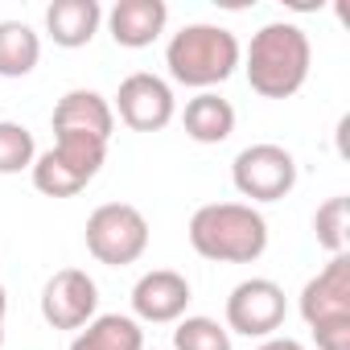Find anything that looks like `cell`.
I'll return each mask as SVG.
<instances>
[{
  "instance_id": "3957f363",
  "label": "cell",
  "mask_w": 350,
  "mask_h": 350,
  "mask_svg": "<svg viewBox=\"0 0 350 350\" xmlns=\"http://www.w3.org/2000/svg\"><path fill=\"white\" fill-rule=\"evenodd\" d=\"M243 50H239V38L223 25H186L182 33H173L169 46H165V66L173 75V83L182 87H198V91H211L219 83H227L239 66Z\"/></svg>"
},
{
  "instance_id": "4fadbf2b",
  "label": "cell",
  "mask_w": 350,
  "mask_h": 350,
  "mask_svg": "<svg viewBox=\"0 0 350 350\" xmlns=\"http://www.w3.org/2000/svg\"><path fill=\"white\" fill-rule=\"evenodd\" d=\"M99 25H103L99 0H54V5L46 9V33L62 50L91 46V38L99 33Z\"/></svg>"
},
{
  "instance_id": "ffe728a7",
  "label": "cell",
  "mask_w": 350,
  "mask_h": 350,
  "mask_svg": "<svg viewBox=\"0 0 350 350\" xmlns=\"http://www.w3.org/2000/svg\"><path fill=\"white\" fill-rule=\"evenodd\" d=\"M33 161H38L33 132H29L25 124L0 120V173H21V169H33Z\"/></svg>"
},
{
  "instance_id": "8992f818",
  "label": "cell",
  "mask_w": 350,
  "mask_h": 350,
  "mask_svg": "<svg viewBox=\"0 0 350 350\" xmlns=\"http://www.w3.org/2000/svg\"><path fill=\"white\" fill-rule=\"evenodd\" d=\"M231 182L252 202H280L297 186V161L280 144H247L231 165Z\"/></svg>"
},
{
  "instance_id": "5b68a950",
  "label": "cell",
  "mask_w": 350,
  "mask_h": 350,
  "mask_svg": "<svg viewBox=\"0 0 350 350\" xmlns=\"http://www.w3.org/2000/svg\"><path fill=\"white\" fill-rule=\"evenodd\" d=\"M148 247V219L128 206V202H103L91 211L87 219V252L107 264V268H124L136 264Z\"/></svg>"
},
{
  "instance_id": "52a82bcc",
  "label": "cell",
  "mask_w": 350,
  "mask_h": 350,
  "mask_svg": "<svg viewBox=\"0 0 350 350\" xmlns=\"http://www.w3.org/2000/svg\"><path fill=\"white\" fill-rule=\"evenodd\" d=\"M284 313H288L284 288L268 276H252V280L235 284L227 297V334L272 338L284 325Z\"/></svg>"
},
{
  "instance_id": "5bb4252c",
  "label": "cell",
  "mask_w": 350,
  "mask_h": 350,
  "mask_svg": "<svg viewBox=\"0 0 350 350\" xmlns=\"http://www.w3.org/2000/svg\"><path fill=\"white\" fill-rule=\"evenodd\" d=\"M182 124H186L190 140H198V144H223L235 132V107L223 95H215V91H198L186 103Z\"/></svg>"
},
{
  "instance_id": "ba28073f",
  "label": "cell",
  "mask_w": 350,
  "mask_h": 350,
  "mask_svg": "<svg viewBox=\"0 0 350 350\" xmlns=\"http://www.w3.org/2000/svg\"><path fill=\"white\" fill-rule=\"evenodd\" d=\"M116 111L120 120L132 128V132H161L178 103H173V87L161 79V75H148V70H136L120 83L116 91Z\"/></svg>"
},
{
  "instance_id": "ac0fdd59",
  "label": "cell",
  "mask_w": 350,
  "mask_h": 350,
  "mask_svg": "<svg viewBox=\"0 0 350 350\" xmlns=\"http://www.w3.org/2000/svg\"><path fill=\"white\" fill-rule=\"evenodd\" d=\"M313 235H317V243H321L329 256H342V252H346V239H350V198H346V194H338V198H329L325 206H317V215H313Z\"/></svg>"
},
{
  "instance_id": "2e32d148",
  "label": "cell",
  "mask_w": 350,
  "mask_h": 350,
  "mask_svg": "<svg viewBox=\"0 0 350 350\" xmlns=\"http://www.w3.org/2000/svg\"><path fill=\"white\" fill-rule=\"evenodd\" d=\"M42 58V38L25 21H0V79H25Z\"/></svg>"
},
{
  "instance_id": "8fae6325",
  "label": "cell",
  "mask_w": 350,
  "mask_h": 350,
  "mask_svg": "<svg viewBox=\"0 0 350 350\" xmlns=\"http://www.w3.org/2000/svg\"><path fill=\"white\" fill-rule=\"evenodd\" d=\"M169 21V5L165 0H120V5L107 13V29L111 42L124 50H144L165 33Z\"/></svg>"
},
{
  "instance_id": "30bf717a",
  "label": "cell",
  "mask_w": 350,
  "mask_h": 350,
  "mask_svg": "<svg viewBox=\"0 0 350 350\" xmlns=\"http://www.w3.org/2000/svg\"><path fill=\"white\" fill-rule=\"evenodd\" d=\"M190 301H194L190 280L182 272H173V268H152L132 288V313L140 321H152V325L182 321L186 309H190Z\"/></svg>"
},
{
  "instance_id": "44dd1931",
  "label": "cell",
  "mask_w": 350,
  "mask_h": 350,
  "mask_svg": "<svg viewBox=\"0 0 350 350\" xmlns=\"http://www.w3.org/2000/svg\"><path fill=\"white\" fill-rule=\"evenodd\" d=\"M260 350H305V346H301L297 338H276V334H272V338L260 342Z\"/></svg>"
},
{
  "instance_id": "6da1fadb",
  "label": "cell",
  "mask_w": 350,
  "mask_h": 350,
  "mask_svg": "<svg viewBox=\"0 0 350 350\" xmlns=\"http://www.w3.org/2000/svg\"><path fill=\"white\" fill-rule=\"evenodd\" d=\"M309 62H313V46L309 33L293 21H272L264 25L252 46H247V83L256 95L264 99H288L305 87L309 79Z\"/></svg>"
},
{
  "instance_id": "7402d4cb",
  "label": "cell",
  "mask_w": 350,
  "mask_h": 350,
  "mask_svg": "<svg viewBox=\"0 0 350 350\" xmlns=\"http://www.w3.org/2000/svg\"><path fill=\"white\" fill-rule=\"evenodd\" d=\"M5 309H9V293L0 284V342H5Z\"/></svg>"
},
{
  "instance_id": "7c38bea8",
  "label": "cell",
  "mask_w": 350,
  "mask_h": 350,
  "mask_svg": "<svg viewBox=\"0 0 350 350\" xmlns=\"http://www.w3.org/2000/svg\"><path fill=\"white\" fill-rule=\"evenodd\" d=\"M111 128H116V111L99 91L75 87L54 107V132H87V136L111 140Z\"/></svg>"
},
{
  "instance_id": "277c9868",
  "label": "cell",
  "mask_w": 350,
  "mask_h": 350,
  "mask_svg": "<svg viewBox=\"0 0 350 350\" xmlns=\"http://www.w3.org/2000/svg\"><path fill=\"white\" fill-rule=\"evenodd\" d=\"M301 317L317 338V350H350V256L329 264L301 288Z\"/></svg>"
},
{
  "instance_id": "d6986e66",
  "label": "cell",
  "mask_w": 350,
  "mask_h": 350,
  "mask_svg": "<svg viewBox=\"0 0 350 350\" xmlns=\"http://www.w3.org/2000/svg\"><path fill=\"white\" fill-rule=\"evenodd\" d=\"M173 350H231V334L215 317H182L173 329Z\"/></svg>"
},
{
  "instance_id": "9c48e42d",
  "label": "cell",
  "mask_w": 350,
  "mask_h": 350,
  "mask_svg": "<svg viewBox=\"0 0 350 350\" xmlns=\"http://www.w3.org/2000/svg\"><path fill=\"white\" fill-rule=\"evenodd\" d=\"M95 309H99V288L83 268H62L42 288V317L54 329H83L87 321H95Z\"/></svg>"
},
{
  "instance_id": "e0dca14e",
  "label": "cell",
  "mask_w": 350,
  "mask_h": 350,
  "mask_svg": "<svg viewBox=\"0 0 350 350\" xmlns=\"http://www.w3.org/2000/svg\"><path fill=\"white\" fill-rule=\"evenodd\" d=\"M33 186H38L42 194H50V198H75V194H83V190L91 186V178H87L83 169L66 165V161L50 148V152H42V157L33 161Z\"/></svg>"
},
{
  "instance_id": "9a60e30c",
  "label": "cell",
  "mask_w": 350,
  "mask_h": 350,
  "mask_svg": "<svg viewBox=\"0 0 350 350\" xmlns=\"http://www.w3.org/2000/svg\"><path fill=\"white\" fill-rule=\"evenodd\" d=\"M70 350H144V329L136 317L103 313L83 325V334L70 342Z\"/></svg>"
},
{
  "instance_id": "7a4b0ae2",
  "label": "cell",
  "mask_w": 350,
  "mask_h": 350,
  "mask_svg": "<svg viewBox=\"0 0 350 350\" xmlns=\"http://www.w3.org/2000/svg\"><path fill=\"white\" fill-rule=\"evenodd\" d=\"M190 247L215 264H252L268 247V223L252 202H211L190 219Z\"/></svg>"
}]
</instances>
